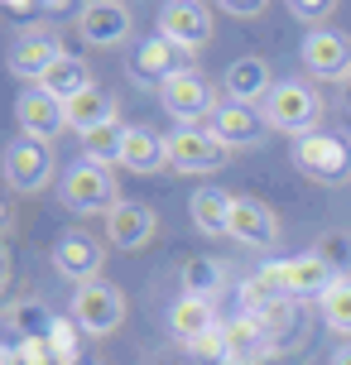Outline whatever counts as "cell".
<instances>
[{
    "mask_svg": "<svg viewBox=\"0 0 351 365\" xmlns=\"http://www.w3.org/2000/svg\"><path fill=\"white\" fill-rule=\"evenodd\" d=\"M164 145H168V168H178V173H217L231 159L226 140L212 125H178L173 135H164Z\"/></svg>",
    "mask_w": 351,
    "mask_h": 365,
    "instance_id": "1",
    "label": "cell"
},
{
    "mask_svg": "<svg viewBox=\"0 0 351 365\" xmlns=\"http://www.w3.org/2000/svg\"><path fill=\"white\" fill-rule=\"evenodd\" d=\"M265 120L284 135H313L317 120H322V101H317V91H308L303 82H275V91L265 96Z\"/></svg>",
    "mask_w": 351,
    "mask_h": 365,
    "instance_id": "2",
    "label": "cell"
},
{
    "mask_svg": "<svg viewBox=\"0 0 351 365\" xmlns=\"http://www.w3.org/2000/svg\"><path fill=\"white\" fill-rule=\"evenodd\" d=\"M294 164L303 168L313 182H322V187H337V182L351 178V145H347V140H337V135H322V130H313V135L294 140Z\"/></svg>",
    "mask_w": 351,
    "mask_h": 365,
    "instance_id": "3",
    "label": "cell"
},
{
    "mask_svg": "<svg viewBox=\"0 0 351 365\" xmlns=\"http://www.w3.org/2000/svg\"><path fill=\"white\" fill-rule=\"evenodd\" d=\"M63 202H68L73 212H111V207H121L111 168L87 164V159L73 164L68 173H63Z\"/></svg>",
    "mask_w": 351,
    "mask_h": 365,
    "instance_id": "4",
    "label": "cell"
},
{
    "mask_svg": "<svg viewBox=\"0 0 351 365\" xmlns=\"http://www.w3.org/2000/svg\"><path fill=\"white\" fill-rule=\"evenodd\" d=\"M73 317L87 336H111L126 322V293L116 289V284H101V279L96 284H82L77 289V303H73Z\"/></svg>",
    "mask_w": 351,
    "mask_h": 365,
    "instance_id": "5",
    "label": "cell"
},
{
    "mask_svg": "<svg viewBox=\"0 0 351 365\" xmlns=\"http://www.w3.org/2000/svg\"><path fill=\"white\" fill-rule=\"evenodd\" d=\"M15 120H19V130H24V140L54 145L58 135L68 130V106H63L58 96H49L44 87H29L15 101Z\"/></svg>",
    "mask_w": 351,
    "mask_h": 365,
    "instance_id": "6",
    "label": "cell"
},
{
    "mask_svg": "<svg viewBox=\"0 0 351 365\" xmlns=\"http://www.w3.org/2000/svg\"><path fill=\"white\" fill-rule=\"evenodd\" d=\"M5 182H10L15 192H39V187H49V182H54V149L19 135L15 145L5 149Z\"/></svg>",
    "mask_w": 351,
    "mask_h": 365,
    "instance_id": "7",
    "label": "cell"
},
{
    "mask_svg": "<svg viewBox=\"0 0 351 365\" xmlns=\"http://www.w3.org/2000/svg\"><path fill=\"white\" fill-rule=\"evenodd\" d=\"M212 130L226 140V149H255V145H265L270 140V120H265V110H255V106H245V101H231L226 96L222 106L212 110Z\"/></svg>",
    "mask_w": 351,
    "mask_h": 365,
    "instance_id": "8",
    "label": "cell"
},
{
    "mask_svg": "<svg viewBox=\"0 0 351 365\" xmlns=\"http://www.w3.org/2000/svg\"><path fill=\"white\" fill-rule=\"evenodd\" d=\"M159 101H164V110L178 120V125H198L203 115H212V110H217V96H212V87H207L198 73L168 77L164 87H159Z\"/></svg>",
    "mask_w": 351,
    "mask_h": 365,
    "instance_id": "9",
    "label": "cell"
},
{
    "mask_svg": "<svg viewBox=\"0 0 351 365\" xmlns=\"http://www.w3.org/2000/svg\"><path fill=\"white\" fill-rule=\"evenodd\" d=\"M159 34L168 43H178L183 53H193L212 38V15H207L203 0H168L164 15H159Z\"/></svg>",
    "mask_w": 351,
    "mask_h": 365,
    "instance_id": "10",
    "label": "cell"
},
{
    "mask_svg": "<svg viewBox=\"0 0 351 365\" xmlns=\"http://www.w3.org/2000/svg\"><path fill=\"white\" fill-rule=\"evenodd\" d=\"M303 68L322 82H337V77H351V38L337 34V29H313L303 38Z\"/></svg>",
    "mask_w": 351,
    "mask_h": 365,
    "instance_id": "11",
    "label": "cell"
},
{
    "mask_svg": "<svg viewBox=\"0 0 351 365\" xmlns=\"http://www.w3.org/2000/svg\"><path fill=\"white\" fill-rule=\"evenodd\" d=\"M58 58H63L58 34H54V29H44V24H29V29H19L15 48H10V73H15V77H34V82H39Z\"/></svg>",
    "mask_w": 351,
    "mask_h": 365,
    "instance_id": "12",
    "label": "cell"
},
{
    "mask_svg": "<svg viewBox=\"0 0 351 365\" xmlns=\"http://www.w3.org/2000/svg\"><path fill=\"white\" fill-rule=\"evenodd\" d=\"M77 29L92 48H116L130 34V10L121 0H87L82 15H77Z\"/></svg>",
    "mask_w": 351,
    "mask_h": 365,
    "instance_id": "13",
    "label": "cell"
},
{
    "mask_svg": "<svg viewBox=\"0 0 351 365\" xmlns=\"http://www.w3.org/2000/svg\"><path fill=\"white\" fill-rule=\"evenodd\" d=\"M159 231V217L149 212L145 202H121L106 212V236H111L116 250H145Z\"/></svg>",
    "mask_w": 351,
    "mask_h": 365,
    "instance_id": "14",
    "label": "cell"
},
{
    "mask_svg": "<svg viewBox=\"0 0 351 365\" xmlns=\"http://www.w3.org/2000/svg\"><path fill=\"white\" fill-rule=\"evenodd\" d=\"M54 264H58L63 279H73L77 289L82 284H96V274H101V245L92 236H82V231H68L54 245Z\"/></svg>",
    "mask_w": 351,
    "mask_h": 365,
    "instance_id": "15",
    "label": "cell"
},
{
    "mask_svg": "<svg viewBox=\"0 0 351 365\" xmlns=\"http://www.w3.org/2000/svg\"><path fill=\"white\" fill-rule=\"evenodd\" d=\"M231 236L245 245H275L279 240V221L275 212L255 197H231Z\"/></svg>",
    "mask_w": 351,
    "mask_h": 365,
    "instance_id": "16",
    "label": "cell"
},
{
    "mask_svg": "<svg viewBox=\"0 0 351 365\" xmlns=\"http://www.w3.org/2000/svg\"><path fill=\"white\" fill-rule=\"evenodd\" d=\"M168 331L178 341H203L207 331H217V312H212V298H198V293H183L173 308H168Z\"/></svg>",
    "mask_w": 351,
    "mask_h": 365,
    "instance_id": "17",
    "label": "cell"
},
{
    "mask_svg": "<svg viewBox=\"0 0 351 365\" xmlns=\"http://www.w3.org/2000/svg\"><path fill=\"white\" fill-rule=\"evenodd\" d=\"M270 91H275V82H270V63H265V58H236V63L226 68V96H231V101L255 106Z\"/></svg>",
    "mask_w": 351,
    "mask_h": 365,
    "instance_id": "18",
    "label": "cell"
},
{
    "mask_svg": "<svg viewBox=\"0 0 351 365\" xmlns=\"http://www.w3.org/2000/svg\"><path fill=\"white\" fill-rule=\"evenodd\" d=\"M135 73H140V77H159V87H164L168 77L188 73V68H183V48H178V43H168L164 34L145 38V43L135 48Z\"/></svg>",
    "mask_w": 351,
    "mask_h": 365,
    "instance_id": "19",
    "label": "cell"
},
{
    "mask_svg": "<svg viewBox=\"0 0 351 365\" xmlns=\"http://www.w3.org/2000/svg\"><path fill=\"white\" fill-rule=\"evenodd\" d=\"M188 217L203 236H231V197L222 187H198L188 202Z\"/></svg>",
    "mask_w": 351,
    "mask_h": 365,
    "instance_id": "20",
    "label": "cell"
},
{
    "mask_svg": "<svg viewBox=\"0 0 351 365\" xmlns=\"http://www.w3.org/2000/svg\"><path fill=\"white\" fill-rule=\"evenodd\" d=\"M39 87L49 91V96H58V101L68 106L73 96H82V91H87V87H96V82H92V73H87V63H82V58L63 53V58L54 63V68H49V73L39 77Z\"/></svg>",
    "mask_w": 351,
    "mask_h": 365,
    "instance_id": "21",
    "label": "cell"
},
{
    "mask_svg": "<svg viewBox=\"0 0 351 365\" xmlns=\"http://www.w3.org/2000/svg\"><path fill=\"white\" fill-rule=\"evenodd\" d=\"M111 120H116V101L101 87H87L82 96L68 101V130H77V135H92V130L111 125Z\"/></svg>",
    "mask_w": 351,
    "mask_h": 365,
    "instance_id": "22",
    "label": "cell"
},
{
    "mask_svg": "<svg viewBox=\"0 0 351 365\" xmlns=\"http://www.w3.org/2000/svg\"><path fill=\"white\" fill-rule=\"evenodd\" d=\"M126 168L130 173H159V168H168L164 135H154V130H145V125H130V135H126Z\"/></svg>",
    "mask_w": 351,
    "mask_h": 365,
    "instance_id": "23",
    "label": "cell"
},
{
    "mask_svg": "<svg viewBox=\"0 0 351 365\" xmlns=\"http://www.w3.org/2000/svg\"><path fill=\"white\" fill-rule=\"evenodd\" d=\"M265 351H270V336H265V327H260L255 317H240V322L226 327V361L231 365H250Z\"/></svg>",
    "mask_w": 351,
    "mask_h": 365,
    "instance_id": "24",
    "label": "cell"
},
{
    "mask_svg": "<svg viewBox=\"0 0 351 365\" xmlns=\"http://www.w3.org/2000/svg\"><path fill=\"white\" fill-rule=\"evenodd\" d=\"M126 135H130V125H121V120L92 130V135H82V154H87V164H101V168L126 164Z\"/></svg>",
    "mask_w": 351,
    "mask_h": 365,
    "instance_id": "25",
    "label": "cell"
},
{
    "mask_svg": "<svg viewBox=\"0 0 351 365\" xmlns=\"http://www.w3.org/2000/svg\"><path fill=\"white\" fill-rule=\"evenodd\" d=\"M5 322L24 336V341H49V331L58 327V317L39 298H19V303H10V312H5Z\"/></svg>",
    "mask_w": 351,
    "mask_h": 365,
    "instance_id": "26",
    "label": "cell"
},
{
    "mask_svg": "<svg viewBox=\"0 0 351 365\" xmlns=\"http://www.w3.org/2000/svg\"><path fill=\"white\" fill-rule=\"evenodd\" d=\"M255 322L265 327V336H270V351L289 346L298 336V303L294 298H279V303H270V308L255 312Z\"/></svg>",
    "mask_w": 351,
    "mask_h": 365,
    "instance_id": "27",
    "label": "cell"
},
{
    "mask_svg": "<svg viewBox=\"0 0 351 365\" xmlns=\"http://www.w3.org/2000/svg\"><path fill=\"white\" fill-rule=\"evenodd\" d=\"M226 289V274L217 259H188L183 264V293H198V298H217Z\"/></svg>",
    "mask_w": 351,
    "mask_h": 365,
    "instance_id": "28",
    "label": "cell"
},
{
    "mask_svg": "<svg viewBox=\"0 0 351 365\" xmlns=\"http://www.w3.org/2000/svg\"><path fill=\"white\" fill-rule=\"evenodd\" d=\"M317 303H322V322H327L337 336H351V279H337Z\"/></svg>",
    "mask_w": 351,
    "mask_h": 365,
    "instance_id": "29",
    "label": "cell"
},
{
    "mask_svg": "<svg viewBox=\"0 0 351 365\" xmlns=\"http://www.w3.org/2000/svg\"><path fill=\"white\" fill-rule=\"evenodd\" d=\"M49 356H54V365H77V336L68 322H58L49 331Z\"/></svg>",
    "mask_w": 351,
    "mask_h": 365,
    "instance_id": "30",
    "label": "cell"
},
{
    "mask_svg": "<svg viewBox=\"0 0 351 365\" xmlns=\"http://www.w3.org/2000/svg\"><path fill=\"white\" fill-rule=\"evenodd\" d=\"M317 255L327 259L332 269H347V264H351V240H347V236H322V245H317Z\"/></svg>",
    "mask_w": 351,
    "mask_h": 365,
    "instance_id": "31",
    "label": "cell"
},
{
    "mask_svg": "<svg viewBox=\"0 0 351 365\" xmlns=\"http://www.w3.org/2000/svg\"><path fill=\"white\" fill-rule=\"evenodd\" d=\"M289 5H294V15L308 19V24H317V19H327L337 10V0H289Z\"/></svg>",
    "mask_w": 351,
    "mask_h": 365,
    "instance_id": "32",
    "label": "cell"
},
{
    "mask_svg": "<svg viewBox=\"0 0 351 365\" xmlns=\"http://www.w3.org/2000/svg\"><path fill=\"white\" fill-rule=\"evenodd\" d=\"M265 5H270V0H222V10H226V15H236V19L265 15Z\"/></svg>",
    "mask_w": 351,
    "mask_h": 365,
    "instance_id": "33",
    "label": "cell"
},
{
    "mask_svg": "<svg viewBox=\"0 0 351 365\" xmlns=\"http://www.w3.org/2000/svg\"><path fill=\"white\" fill-rule=\"evenodd\" d=\"M332 365H351V346H342V351H332Z\"/></svg>",
    "mask_w": 351,
    "mask_h": 365,
    "instance_id": "34",
    "label": "cell"
},
{
    "mask_svg": "<svg viewBox=\"0 0 351 365\" xmlns=\"http://www.w3.org/2000/svg\"><path fill=\"white\" fill-rule=\"evenodd\" d=\"M5 5H10V10H29L34 0H5Z\"/></svg>",
    "mask_w": 351,
    "mask_h": 365,
    "instance_id": "35",
    "label": "cell"
},
{
    "mask_svg": "<svg viewBox=\"0 0 351 365\" xmlns=\"http://www.w3.org/2000/svg\"><path fill=\"white\" fill-rule=\"evenodd\" d=\"M44 5H54V10H63V5H68V0H44Z\"/></svg>",
    "mask_w": 351,
    "mask_h": 365,
    "instance_id": "36",
    "label": "cell"
}]
</instances>
